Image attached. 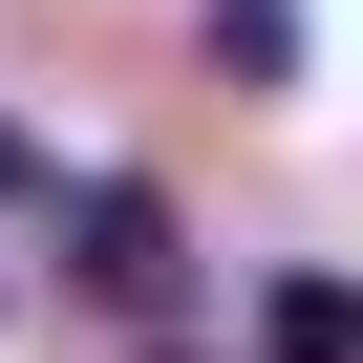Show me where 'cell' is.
I'll list each match as a JSON object with an SVG mask.
<instances>
[{"label": "cell", "mask_w": 363, "mask_h": 363, "mask_svg": "<svg viewBox=\"0 0 363 363\" xmlns=\"http://www.w3.org/2000/svg\"><path fill=\"white\" fill-rule=\"evenodd\" d=\"M0 193H22V150H0Z\"/></svg>", "instance_id": "277c9868"}, {"label": "cell", "mask_w": 363, "mask_h": 363, "mask_svg": "<svg viewBox=\"0 0 363 363\" xmlns=\"http://www.w3.org/2000/svg\"><path fill=\"white\" fill-rule=\"evenodd\" d=\"M214 65H235V86H278V65H299V0H214Z\"/></svg>", "instance_id": "3957f363"}, {"label": "cell", "mask_w": 363, "mask_h": 363, "mask_svg": "<svg viewBox=\"0 0 363 363\" xmlns=\"http://www.w3.org/2000/svg\"><path fill=\"white\" fill-rule=\"evenodd\" d=\"M65 235H86V299H128V320H171V278H193V257H171V193H150V171H107V193H86Z\"/></svg>", "instance_id": "6da1fadb"}, {"label": "cell", "mask_w": 363, "mask_h": 363, "mask_svg": "<svg viewBox=\"0 0 363 363\" xmlns=\"http://www.w3.org/2000/svg\"><path fill=\"white\" fill-rule=\"evenodd\" d=\"M257 363H363V278H278L257 299Z\"/></svg>", "instance_id": "7a4b0ae2"}]
</instances>
